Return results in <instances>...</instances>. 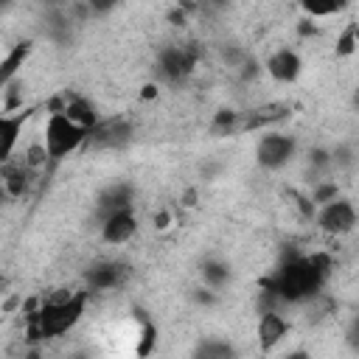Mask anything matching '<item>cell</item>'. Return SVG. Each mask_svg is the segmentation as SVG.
<instances>
[{
  "label": "cell",
  "mask_w": 359,
  "mask_h": 359,
  "mask_svg": "<svg viewBox=\"0 0 359 359\" xmlns=\"http://www.w3.org/2000/svg\"><path fill=\"white\" fill-rule=\"evenodd\" d=\"M8 6H11V0H0V14H3V11L8 8Z\"/></svg>",
  "instance_id": "836d02e7"
},
{
  "label": "cell",
  "mask_w": 359,
  "mask_h": 359,
  "mask_svg": "<svg viewBox=\"0 0 359 359\" xmlns=\"http://www.w3.org/2000/svg\"><path fill=\"white\" fill-rule=\"evenodd\" d=\"M233 264L230 261H224V258H219V255H208V258H202V264H199V278H202V283L205 286H210V289H216V292H222V289H227L230 283H233Z\"/></svg>",
  "instance_id": "5bb4252c"
},
{
  "label": "cell",
  "mask_w": 359,
  "mask_h": 359,
  "mask_svg": "<svg viewBox=\"0 0 359 359\" xmlns=\"http://www.w3.org/2000/svg\"><path fill=\"white\" fill-rule=\"evenodd\" d=\"M314 227L331 238H342V236H351L356 230V222H359V213H356V205L351 196H334L323 205L314 208V216H311Z\"/></svg>",
  "instance_id": "5b68a950"
},
{
  "label": "cell",
  "mask_w": 359,
  "mask_h": 359,
  "mask_svg": "<svg viewBox=\"0 0 359 359\" xmlns=\"http://www.w3.org/2000/svg\"><path fill=\"white\" fill-rule=\"evenodd\" d=\"M31 50H34V42H31V39H22V42H17V45L0 59V93H3V87H6L11 79L20 76V67L28 62Z\"/></svg>",
  "instance_id": "e0dca14e"
},
{
  "label": "cell",
  "mask_w": 359,
  "mask_h": 359,
  "mask_svg": "<svg viewBox=\"0 0 359 359\" xmlns=\"http://www.w3.org/2000/svg\"><path fill=\"white\" fill-rule=\"evenodd\" d=\"M87 135H90V129L79 126L65 112H50L45 121V129H42V143H45L50 160H65V157L76 154L79 149H84Z\"/></svg>",
  "instance_id": "3957f363"
},
{
  "label": "cell",
  "mask_w": 359,
  "mask_h": 359,
  "mask_svg": "<svg viewBox=\"0 0 359 359\" xmlns=\"http://www.w3.org/2000/svg\"><path fill=\"white\" fill-rule=\"evenodd\" d=\"M6 199H8V196H6V188H3V182H0V205H3Z\"/></svg>",
  "instance_id": "e575fe53"
},
{
  "label": "cell",
  "mask_w": 359,
  "mask_h": 359,
  "mask_svg": "<svg viewBox=\"0 0 359 359\" xmlns=\"http://www.w3.org/2000/svg\"><path fill=\"white\" fill-rule=\"evenodd\" d=\"M157 93H160V87H157L154 81H149V84H143L140 98H143V101H151V98H157Z\"/></svg>",
  "instance_id": "1f68e13d"
},
{
  "label": "cell",
  "mask_w": 359,
  "mask_h": 359,
  "mask_svg": "<svg viewBox=\"0 0 359 359\" xmlns=\"http://www.w3.org/2000/svg\"><path fill=\"white\" fill-rule=\"evenodd\" d=\"M331 275H325L323 269L314 266V261L309 255H292L286 258L275 275L266 280V292H272L283 306H300L306 297L317 294L325 289Z\"/></svg>",
  "instance_id": "7a4b0ae2"
},
{
  "label": "cell",
  "mask_w": 359,
  "mask_h": 359,
  "mask_svg": "<svg viewBox=\"0 0 359 359\" xmlns=\"http://www.w3.org/2000/svg\"><path fill=\"white\" fill-rule=\"evenodd\" d=\"M191 300H194L196 306H202V309H210V306H216V303H219V292L202 283V286H196V289L191 292Z\"/></svg>",
  "instance_id": "f1b7e54d"
},
{
  "label": "cell",
  "mask_w": 359,
  "mask_h": 359,
  "mask_svg": "<svg viewBox=\"0 0 359 359\" xmlns=\"http://www.w3.org/2000/svg\"><path fill=\"white\" fill-rule=\"evenodd\" d=\"M339 194H342V191H339V182H337V180H328V177H323V180L311 182L309 199H311V205L317 208V205H323V202H328V199H334V196H339Z\"/></svg>",
  "instance_id": "cb8c5ba5"
},
{
  "label": "cell",
  "mask_w": 359,
  "mask_h": 359,
  "mask_svg": "<svg viewBox=\"0 0 359 359\" xmlns=\"http://www.w3.org/2000/svg\"><path fill=\"white\" fill-rule=\"evenodd\" d=\"M171 224H174V213H171L168 208H157V210L151 213V227H154L157 233H165Z\"/></svg>",
  "instance_id": "4dcf8cb0"
},
{
  "label": "cell",
  "mask_w": 359,
  "mask_h": 359,
  "mask_svg": "<svg viewBox=\"0 0 359 359\" xmlns=\"http://www.w3.org/2000/svg\"><path fill=\"white\" fill-rule=\"evenodd\" d=\"M264 73H266L272 81H278V84H294V81L300 79V73H303V59H300V53L292 50V48H278V50H272V53L266 56Z\"/></svg>",
  "instance_id": "7c38bea8"
},
{
  "label": "cell",
  "mask_w": 359,
  "mask_h": 359,
  "mask_svg": "<svg viewBox=\"0 0 359 359\" xmlns=\"http://www.w3.org/2000/svg\"><path fill=\"white\" fill-rule=\"evenodd\" d=\"M59 112H65L70 121H76L79 126H84V129H93L95 123H98V112H95V107H93V101H87V98H81V95H65V104H62V109Z\"/></svg>",
  "instance_id": "ac0fdd59"
},
{
  "label": "cell",
  "mask_w": 359,
  "mask_h": 359,
  "mask_svg": "<svg viewBox=\"0 0 359 359\" xmlns=\"http://www.w3.org/2000/svg\"><path fill=\"white\" fill-rule=\"evenodd\" d=\"M292 331V320L280 311V309H261L258 311V323H255V339L258 348L264 353L275 351Z\"/></svg>",
  "instance_id": "30bf717a"
},
{
  "label": "cell",
  "mask_w": 359,
  "mask_h": 359,
  "mask_svg": "<svg viewBox=\"0 0 359 359\" xmlns=\"http://www.w3.org/2000/svg\"><path fill=\"white\" fill-rule=\"evenodd\" d=\"M22 160H25V163H28L34 171H39V168H42V165H45L50 157H48L45 143H42V140H36V143H31V146L22 151Z\"/></svg>",
  "instance_id": "484cf974"
},
{
  "label": "cell",
  "mask_w": 359,
  "mask_h": 359,
  "mask_svg": "<svg viewBox=\"0 0 359 359\" xmlns=\"http://www.w3.org/2000/svg\"><path fill=\"white\" fill-rule=\"evenodd\" d=\"M182 205H185V208H194V205H196V191H194V188H188V191H185Z\"/></svg>",
  "instance_id": "d6a6232c"
},
{
  "label": "cell",
  "mask_w": 359,
  "mask_h": 359,
  "mask_svg": "<svg viewBox=\"0 0 359 359\" xmlns=\"http://www.w3.org/2000/svg\"><path fill=\"white\" fill-rule=\"evenodd\" d=\"M297 157V137L289 132L266 129L255 143V163L264 171H283Z\"/></svg>",
  "instance_id": "8992f818"
},
{
  "label": "cell",
  "mask_w": 359,
  "mask_h": 359,
  "mask_svg": "<svg viewBox=\"0 0 359 359\" xmlns=\"http://www.w3.org/2000/svg\"><path fill=\"white\" fill-rule=\"evenodd\" d=\"M356 45H359V39H356V22H345L342 31L337 34V42H334L337 59H351L356 53Z\"/></svg>",
  "instance_id": "7402d4cb"
},
{
  "label": "cell",
  "mask_w": 359,
  "mask_h": 359,
  "mask_svg": "<svg viewBox=\"0 0 359 359\" xmlns=\"http://www.w3.org/2000/svg\"><path fill=\"white\" fill-rule=\"evenodd\" d=\"M137 227H140V222H137L135 205L109 210L107 216H101V241L109 247H121L137 236Z\"/></svg>",
  "instance_id": "9c48e42d"
},
{
  "label": "cell",
  "mask_w": 359,
  "mask_h": 359,
  "mask_svg": "<svg viewBox=\"0 0 359 359\" xmlns=\"http://www.w3.org/2000/svg\"><path fill=\"white\" fill-rule=\"evenodd\" d=\"M132 137H135V126H132V121L126 115H112V118H104V121L98 118V123L87 135L84 149H95V151L109 149V151H118V149L129 146Z\"/></svg>",
  "instance_id": "52a82bcc"
},
{
  "label": "cell",
  "mask_w": 359,
  "mask_h": 359,
  "mask_svg": "<svg viewBox=\"0 0 359 359\" xmlns=\"http://www.w3.org/2000/svg\"><path fill=\"white\" fill-rule=\"evenodd\" d=\"M219 56H222V62H224L230 70H236V67H238V65H241V62H244L250 53H247L241 45H233V42H230V45H222Z\"/></svg>",
  "instance_id": "4316f807"
},
{
  "label": "cell",
  "mask_w": 359,
  "mask_h": 359,
  "mask_svg": "<svg viewBox=\"0 0 359 359\" xmlns=\"http://www.w3.org/2000/svg\"><path fill=\"white\" fill-rule=\"evenodd\" d=\"M87 303H90L87 289H59L56 294L36 297L31 306L20 309L25 320V337L31 342H48L65 337L81 323Z\"/></svg>",
  "instance_id": "6da1fadb"
},
{
  "label": "cell",
  "mask_w": 359,
  "mask_h": 359,
  "mask_svg": "<svg viewBox=\"0 0 359 359\" xmlns=\"http://www.w3.org/2000/svg\"><path fill=\"white\" fill-rule=\"evenodd\" d=\"M0 294H3V278H0Z\"/></svg>",
  "instance_id": "d590c367"
},
{
  "label": "cell",
  "mask_w": 359,
  "mask_h": 359,
  "mask_svg": "<svg viewBox=\"0 0 359 359\" xmlns=\"http://www.w3.org/2000/svg\"><path fill=\"white\" fill-rule=\"evenodd\" d=\"M306 171H309L311 182L328 177V174H331V151L323 149V146L309 149V151H306Z\"/></svg>",
  "instance_id": "d6986e66"
},
{
  "label": "cell",
  "mask_w": 359,
  "mask_h": 359,
  "mask_svg": "<svg viewBox=\"0 0 359 359\" xmlns=\"http://www.w3.org/2000/svg\"><path fill=\"white\" fill-rule=\"evenodd\" d=\"M328 151H331V171H348V168H353V163H356L353 143H337V149H328Z\"/></svg>",
  "instance_id": "d4e9b609"
},
{
  "label": "cell",
  "mask_w": 359,
  "mask_h": 359,
  "mask_svg": "<svg viewBox=\"0 0 359 359\" xmlns=\"http://www.w3.org/2000/svg\"><path fill=\"white\" fill-rule=\"evenodd\" d=\"M34 168L20 157V160H14V157H8L3 165H0V182H3V188H6V196L8 199H22V196H28L31 194V188H34Z\"/></svg>",
  "instance_id": "4fadbf2b"
},
{
  "label": "cell",
  "mask_w": 359,
  "mask_h": 359,
  "mask_svg": "<svg viewBox=\"0 0 359 359\" xmlns=\"http://www.w3.org/2000/svg\"><path fill=\"white\" fill-rule=\"evenodd\" d=\"M132 205H135V188L129 182H112L95 199V208L101 216H107L109 210H118V208H132Z\"/></svg>",
  "instance_id": "2e32d148"
},
{
  "label": "cell",
  "mask_w": 359,
  "mask_h": 359,
  "mask_svg": "<svg viewBox=\"0 0 359 359\" xmlns=\"http://www.w3.org/2000/svg\"><path fill=\"white\" fill-rule=\"evenodd\" d=\"M81 3L87 6V14H93V17H104V14L115 11L123 0H81Z\"/></svg>",
  "instance_id": "f546056e"
},
{
  "label": "cell",
  "mask_w": 359,
  "mask_h": 359,
  "mask_svg": "<svg viewBox=\"0 0 359 359\" xmlns=\"http://www.w3.org/2000/svg\"><path fill=\"white\" fill-rule=\"evenodd\" d=\"M196 356H202V359H224V356H236L238 351H236V345H230L227 339H202L199 345H196V351H194Z\"/></svg>",
  "instance_id": "44dd1931"
},
{
  "label": "cell",
  "mask_w": 359,
  "mask_h": 359,
  "mask_svg": "<svg viewBox=\"0 0 359 359\" xmlns=\"http://www.w3.org/2000/svg\"><path fill=\"white\" fill-rule=\"evenodd\" d=\"M236 129H241V112H236V109H216V115L210 121V132L213 135H230Z\"/></svg>",
  "instance_id": "603a6c76"
},
{
  "label": "cell",
  "mask_w": 359,
  "mask_h": 359,
  "mask_svg": "<svg viewBox=\"0 0 359 359\" xmlns=\"http://www.w3.org/2000/svg\"><path fill=\"white\" fill-rule=\"evenodd\" d=\"M289 115V107L286 104H264V107H255L250 109L247 115H241V129L244 132H258V129H269L272 123L283 121Z\"/></svg>",
  "instance_id": "9a60e30c"
},
{
  "label": "cell",
  "mask_w": 359,
  "mask_h": 359,
  "mask_svg": "<svg viewBox=\"0 0 359 359\" xmlns=\"http://www.w3.org/2000/svg\"><path fill=\"white\" fill-rule=\"evenodd\" d=\"M300 8L309 20H323V17H334L345 11L348 0H300Z\"/></svg>",
  "instance_id": "ffe728a7"
},
{
  "label": "cell",
  "mask_w": 359,
  "mask_h": 359,
  "mask_svg": "<svg viewBox=\"0 0 359 359\" xmlns=\"http://www.w3.org/2000/svg\"><path fill=\"white\" fill-rule=\"evenodd\" d=\"M31 107H22V109H0V165L8 160V157H14V151H17V143H20V137H22V129H25V123H28V118H31Z\"/></svg>",
  "instance_id": "8fae6325"
},
{
  "label": "cell",
  "mask_w": 359,
  "mask_h": 359,
  "mask_svg": "<svg viewBox=\"0 0 359 359\" xmlns=\"http://www.w3.org/2000/svg\"><path fill=\"white\" fill-rule=\"evenodd\" d=\"M129 275H132L129 264H123L118 258H101V261L87 266V272H84V283L87 286L84 289L90 294L93 292H115L129 280Z\"/></svg>",
  "instance_id": "ba28073f"
},
{
  "label": "cell",
  "mask_w": 359,
  "mask_h": 359,
  "mask_svg": "<svg viewBox=\"0 0 359 359\" xmlns=\"http://www.w3.org/2000/svg\"><path fill=\"white\" fill-rule=\"evenodd\" d=\"M264 73V65L255 59V56H247L238 67H236V76H238V81H255L258 76Z\"/></svg>",
  "instance_id": "83f0119b"
},
{
  "label": "cell",
  "mask_w": 359,
  "mask_h": 359,
  "mask_svg": "<svg viewBox=\"0 0 359 359\" xmlns=\"http://www.w3.org/2000/svg\"><path fill=\"white\" fill-rule=\"evenodd\" d=\"M202 59V48L196 42H171L165 48H160L154 70L160 76V81L165 84H182L185 79L194 76L196 65Z\"/></svg>",
  "instance_id": "277c9868"
}]
</instances>
